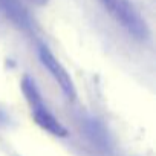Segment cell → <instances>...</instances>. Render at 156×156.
<instances>
[{
    "instance_id": "obj_5",
    "label": "cell",
    "mask_w": 156,
    "mask_h": 156,
    "mask_svg": "<svg viewBox=\"0 0 156 156\" xmlns=\"http://www.w3.org/2000/svg\"><path fill=\"white\" fill-rule=\"evenodd\" d=\"M29 2H32V3H35V5H46L48 3V0H29Z\"/></svg>"
},
{
    "instance_id": "obj_4",
    "label": "cell",
    "mask_w": 156,
    "mask_h": 156,
    "mask_svg": "<svg viewBox=\"0 0 156 156\" xmlns=\"http://www.w3.org/2000/svg\"><path fill=\"white\" fill-rule=\"evenodd\" d=\"M0 8L17 28L32 31V19L20 0H0Z\"/></svg>"
},
{
    "instance_id": "obj_2",
    "label": "cell",
    "mask_w": 156,
    "mask_h": 156,
    "mask_svg": "<svg viewBox=\"0 0 156 156\" xmlns=\"http://www.w3.org/2000/svg\"><path fill=\"white\" fill-rule=\"evenodd\" d=\"M22 90L28 100V104L31 107V113L34 121L46 132H49L54 136H66L67 130L66 127L52 115V112L46 107V104L41 100V95L35 86V81L29 75H25L22 80Z\"/></svg>"
},
{
    "instance_id": "obj_3",
    "label": "cell",
    "mask_w": 156,
    "mask_h": 156,
    "mask_svg": "<svg viewBox=\"0 0 156 156\" xmlns=\"http://www.w3.org/2000/svg\"><path fill=\"white\" fill-rule=\"evenodd\" d=\"M38 57H40V61L41 64L49 70V73L54 76V80L57 81V84L61 87L63 94L73 100L76 92H75V86H73V81L70 75L67 73V70L64 69V66L57 60V57L46 48V46H38Z\"/></svg>"
},
{
    "instance_id": "obj_1",
    "label": "cell",
    "mask_w": 156,
    "mask_h": 156,
    "mask_svg": "<svg viewBox=\"0 0 156 156\" xmlns=\"http://www.w3.org/2000/svg\"><path fill=\"white\" fill-rule=\"evenodd\" d=\"M98 2L110 14V17L133 38L139 41H145L148 38V25L130 0H98Z\"/></svg>"
}]
</instances>
